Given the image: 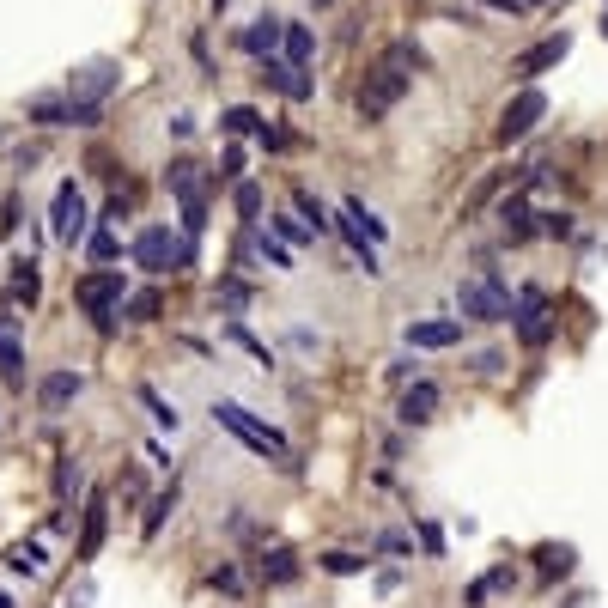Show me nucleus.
<instances>
[{"instance_id":"f257e3e1","label":"nucleus","mask_w":608,"mask_h":608,"mask_svg":"<svg viewBox=\"0 0 608 608\" xmlns=\"http://www.w3.org/2000/svg\"><path fill=\"white\" fill-rule=\"evenodd\" d=\"M420 67H426V49H420L414 37H396L384 55L365 67V80H359V92H353L359 122H384V116L408 98V86H414V73H420Z\"/></svg>"},{"instance_id":"f03ea898","label":"nucleus","mask_w":608,"mask_h":608,"mask_svg":"<svg viewBox=\"0 0 608 608\" xmlns=\"http://www.w3.org/2000/svg\"><path fill=\"white\" fill-rule=\"evenodd\" d=\"M213 420H219L225 432H232V438H244L256 456H274L280 469H298V463H292V444H286V438H280L268 420H256L250 408H238V402H213Z\"/></svg>"},{"instance_id":"7ed1b4c3","label":"nucleus","mask_w":608,"mask_h":608,"mask_svg":"<svg viewBox=\"0 0 608 608\" xmlns=\"http://www.w3.org/2000/svg\"><path fill=\"white\" fill-rule=\"evenodd\" d=\"M505 317H511V292L493 268L456 286V323H505Z\"/></svg>"},{"instance_id":"20e7f679","label":"nucleus","mask_w":608,"mask_h":608,"mask_svg":"<svg viewBox=\"0 0 608 608\" xmlns=\"http://www.w3.org/2000/svg\"><path fill=\"white\" fill-rule=\"evenodd\" d=\"M134 268L146 274H177V268H195V244L177 238L171 225H146V232L134 238Z\"/></svg>"},{"instance_id":"39448f33","label":"nucleus","mask_w":608,"mask_h":608,"mask_svg":"<svg viewBox=\"0 0 608 608\" xmlns=\"http://www.w3.org/2000/svg\"><path fill=\"white\" fill-rule=\"evenodd\" d=\"M207 171L195 165V159H171V171H165V189L183 201V238H201L207 232Z\"/></svg>"},{"instance_id":"423d86ee","label":"nucleus","mask_w":608,"mask_h":608,"mask_svg":"<svg viewBox=\"0 0 608 608\" xmlns=\"http://www.w3.org/2000/svg\"><path fill=\"white\" fill-rule=\"evenodd\" d=\"M122 298H128L122 268H92L80 286H73V304H80L86 317H98V329H116V317H110V311H122Z\"/></svg>"},{"instance_id":"0eeeda50","label":"nucleus","mask_w":608,"mask_h":608,"mask_svg":"<svg viewBox=\"0 0 608 608\" xmlns=\"http://www.w3.org/2000/svg\"><path fill=\"white\" fill-rule=\"evenodd\" d=\"M511 323H517V341L523 347H548L554 341V317H548V292L542 286H523L517 298H511Z\"/></svg>"},{"instance_id":"6e6552de","label":"nucleus","mask_w":608,"mask_h":608,"mask_svg":"<svg viewBox=\"0 0 608 608\" xmlns=\"http://www.w3.org/2000/svg\"><path fill=\"white\" fill-rule=\"evenodd\" d=\"M86 195H80V183H61L55 189V201H49V232H55V244H86Z\"/></svg>"},{"instance_id":"1a4fd4ad","label":"nucleus","mask_w":608,"mask_h":608,"mask_svg":"<svg viewBox=\"0 0 608 608\" xmlns=\"http://www.w3.org/2000/svg\"><path fill=\"white\" fill-rule=\"evenodd\" d=\"M542 116H548V98H542L536 86H523V92H517L511 104H505V116H499V128H493V134H499V146H511V140H523V134H529V128H536Z\"/></svg>"},{"instance_id":"9d476101","label":"nucleus","mask_w":608,"mask_h":608,"mask_svg":"<svg viewBox=\"0 0 608 608\" xmlns=\"http://www.w3.org/2000/svg\"><path fill=\"white\" fill-rule=\"evenodd\" d=\"M104 536H110V493H86L80 499V560H98V548H104Z\"/></svg>"},{"instance_id":"9b49d317","label":"nucleus","mask_w":608,"mask_h":608,"mask_svg":"<svg viewBox=\"0 0 608 608\" xmlns=\"http://www.w3.org/2000/svg\"><path fill=\"white\" fill-rule=\"evenodd\" d=\"M566 55H572V37H566V31H554V37H542L536 49H523V55L511 61V73H517V80L529 86V80H536V73H548V67H560Z\"/></svg>"},{"instance_id":"f8f14e48","label":"nucleus","mask_w":608,"mask_h":608,"mask_svg":"<svg viewBox=\"0 0 608 608\" xmlns=\"http://www.w3.org/2000/svg\"><path fill=\"white\" fill-rule=\"evenodd\" d=\"M262 80H268L280 98H292V104H311V98H317V80H304V67H286L280 55L262 61Z\"/></svg>"},{"instance_id":"ddd939ff","label":"nucleus","mask_w":608,"mask_h":608,"mask_svg":"<svg viewBox=\"0 0 608 608\" xmlns=\"http://www.w3.org/2000/svg\"><path fill=\"white\" fill-rule=\"evenodd\" d=\"M0 377H7V390H25V341H19V317H0Z\"/></svg>"},{"instance_id":"4468645a","label":"nucleus","mask_w":608,"mask_h":608,"mask_svg":"<svg viewBox=\"0 0 608 608\" xmlns=\"http://www.w3.org/2000/svg\"><path fill=\"white\" fill-rule=\"evenodd\" d=\"M456 341H463V323H456V317L408 323V347H420V353H438V347H456Z\"/></svg>"},{"instance_id":"2eb2a0df","label":"nucleus","mask_w":608,"mask_h":608,"mask_svg":"<svg viewBox=\"0 0 608 608\" xmlns=\"http://www.w3.org/2000/svg\"><path fill=\"white\" fill-rule=\"evenodd\" d=\"M438 420V384L432 377H414L402 390V426H432Z\"/></svg>"},{"instance_id":"dca6fc26","label":"nucleus","mask_w":608,"mask_h":608,"mask_svg":"<svg viewBox=\"0 0 608 608\" xmlns=\"http://www.w3.org/2000/svg\"><path fill=\"white\" fill-rule=\"evenodd\" d=\"M80 390H86V377H80V371H49L43 384H37V402H43V414H61Z\"/></svg>"},{"instance_id":"f3484780","label":"nucleus","mask_w":608,"mask_h":608,"mask_svg":"<svg viewBox=\"0 0 608 608\" xmlns=\"http://www.w3.org/2000/svg\"><path fill=\"white\" fill-rule=\"evenodd\" d=\"M280 31H286V19H274V13H262L238 43H244V55H256V61H268L274 49H280Z\"/></svg>"},{"instance_id":"a211bd4d","label":"nucleus","mask_w":608,"mask_h":608,"mask_svg":"<svg viewBox=\"0 0 608 608\" xmlns=\"http://www.w3.org/2000/svg\"><path fill=\"white\" fill-rule=\"evenodd\" d=\"M7 566H13L19 578H43V572H49V542H43V536H25V542H13Z\"/></svg>"},{"instance_id":"6ab92c4d","label":"nucleus","mask_w":608,"mask_h":608,"mask_svg":"<svg viewBox=\"0 0 608 608\" xmlns=\"http://www.w3.org/2000/svg\"><path fill=\"white\" fill-rule=\"evenodd\" d=\"M256 572H262V584H298V554H292V548H280V542H274V548L262 542Z\"/></svg>"},{"instance_id":"aec40b11","label":"nucleus","mask_w":608,"mask_h":608,"mask_svg":"<svg viewBox=\"0 0 608 608\" xmlns=\"http://www.w3.org/2000/svg\"><path fill=\"white\" fill-rule=\"evenodd\" d=\"M499 225H505V238H511V244H529V238H536V213H529L523 195H511V201L499 207Z\"/></svg>"},{"instance_id":"412c9836","label":"nucleus","mask_w":608,"mask_h":608,"mask_svg":"<svg viewBox=\"0 0 608 608\" xmlns=\"http://www.w3.org/2000/svg\"><path fill=\"white\" fill-rule=\"evenodd\" d=\"M280 49H286V67H304L317 55V37H311V25H286L280 31Z\"/></svg>"},{"instance_id":"4be33fe9","label":"nucleus","mask_w":608,"mask_h":608,"mask_svg":"<svg viewBox=\"0 0 608 608\" xmlns=\"http://www.w3.org/2000/svg\"><path fill=\"white\" fill-rule=\"evenodd\" d=\"M250 298H256V286H250V280H238V274H219V286H213V304H219V311H244Z\"/></svg>"},{"instance_id":"5701e85b","label":"nucleus","mask_w":608,"mask_h":608,"mask_svg":"<svg viewBox=\"0 0 608 608\" xmlns=\"http://www.w3.org/2000/svg\"><path fill=\"white\" fill-rule=\"evenodd\" d=\"M13 298L25 304V311H31V304L43 298V274H37V262H25V256L13 262Z\"/></svg>"},{"instance_id":"b1692460","label":"nucleus","mask_w":608,"mask_h":608,"mask_svg":"<svg viewBox=\"0 0 608 608\" xmlns=\"http://www.w3.org/2000/svg\"><path fill=\"white\" fill-rule=\"evenodd\" d=\"M122 311H128V323H152L165 311V298H159V286H146V292H128L122 298Z\"/></svg>"},{"instance_id":"393cba45","label":"nucleus","mask_w":608,"mask_h":608,"mask_svg":"<svg viewBox=\"0 0 608 608\" xmlns=\"http://www.w3.org/2000/svg\"><path fill=\"white\" fill-rule=\"evenodd\" d=\"M171 511H177V481H171V493H159V499L146 505V523H140V536L152 542V536H159V529H165V517H171Z\"/></svg>"},{"instance_id":"a878e982","label":"nucleus","mask_w":608,"mask_h":608,"mask_svg":"<svg viewBox=\"0 0 608 608\" xmlns=\"http://www.w3.org/2000/svg\"><path fill=\"white\" fill-rule=\"evenodd\" d=\"M86 256H92L98 268H110V262L122 256V244H116V232H110V225H98V232H86Z\"/></svg>"},{"instance_id":"bb28decb","label":"nucleus","mask_w":608,"mask_h":608,"mask_svg":"<svg viewBox=\"0 0 608 608\" xmlns=\"http://www.w3.org/2000/svg\"><path fill=\"white\" fill-rule=\"evenodd\" d=\"M31 122L37 128H67V98H31Z\"/></svg>"},{"instance_id":"cd10ccee","label":"nucleus","mask_w":608,"mask_h":608,"mask_svg":"<svg viewBox=\"0 0 608 608\" xmlns=\"http://www.w3.org/2000/svg\"><path fill=\"white\" fill-rule=\"evenodd\" d=\"M140 402H146V414H152V420H159L165 432H177V420H183V414H177V408H171V402H165L159 390H152V384H140Z\"/></svg>"},{"instance_id":"c85d7f7f","label":"nucleus","mask_w":608,"mask_h":608,"mask_svg":"<svg viewBox=\"0 0 608 608\" xmlns=\"http://www.w3.org/2000/svg\"><path fill=\"white\" fill-rule=\"evenodd\" d=\"M219 128H225V134H256L262 116H256L250 104H232V110H219Z\"/></svg>"},{"instance_id":"c756f323","label":"nucleus","mask_w":608,"mask_h":608,"mask_svg":"<svg viewBox=\"0 0 608 608\" xmlns=\"http://www.w3.org/2000/svg\"><path fill=\"white\" fill-rule=\"evenodd\" d=\"M80 487H86V475H80V463L67 456V463L55 469V499H61V505H73V493H80Z\"/></svg>"},{"instance_id":"7c9ffc66","label":"nucleus","mask_w":608,"mask_h":608,"mask_svg":"<svg viewBox=\"0 0 608 608\" xmlns=\"http://www.w3.org/2000/svg\"><path fill=\"white\" fill-rule=\"evenodd\" d=\"M268 232H274V238L292 250V244H304V238H311V225H298L292 213H274V219H268Z\"/></svg>"},{"instance_id":"2f4dec72","label":"nucleus","mask_w":608,"mask_h":608,"mask_svg":"<svg viewBox=\"0 0 608 608\" xmlns=\"http://www.w3.org/2000/svg\"><path fill=\"white\" fill-rule=\"evenodd\" d=\"M323 572H335V578H353V572H365V554H347V548H335V554H323Z\"/></svg>"},{"instance_id":"473e14b6","label":"nucleus","mask_w":608,"mask_h":608,"mask_svg":"<svg viewBox=\"0 0 608 608\" xmlns=\"http://www.w3.org/2000/svg\"><path fill=\"white\" fill-rule=\"evenodd\" d=\"M256 244H262V262H268V268H292V250H286V244H280L274 232H262Z\"/></svg>"},{"instance_id":"72a5a7b5","label":"nucleus","mask_w":608,"mask_h":608,"mask_svg":"<svg viewBox=\"0 0 608 608\" xmlns=\"http://www.w3.org/2000/svg\"><path fill=\"white\" fill-rule=\"evenodd\" d=\"M542 225H536V232H548V238H572L578 232V225H572V213H536Z\"/></svg>"},{"instance_id":"f704fd0d","label":"nucleus","mask_w":608,"mask_h":608,"mask_svg":"<svg viewBox=\"0 0 608 608\" xmlns=\"http://www.w3.org/2000/svg\"><path fill=\"white\" fill-rule=\"evenodd\" d=\"M232 201H238V213H244V219H256V213H262V189H256V183H238V195H232Z\"/></svg>"},{"instance_id":"c9c22d12","label":"nucleus","mask_w":608,"mask_h":608,"mask_svg":"<svg viewBox=\"0 0 608 608\" xmlns=\"http://www.w3.org/2000/svg\"><path fill=\"white\" fill-rule=\"evenodd\" d=\"M238 171H244V146H225V152H219V171H213V177H225V183H232Z\"/></svg>"},{"instance_id":"e433bc0d","label":"nucleus","mask_w":608,"mask_h":608,"mask_svg":"<svg viewBox=\"0 0 608 608\" xmlns=\"http://www.w3.org/2000/svg\"><path fill=\"white\" fill-rule=\"evenodd\" d=\"M542 572H572V548H542Z\"/></svg>"},{"instance_id":"4c0bfd02","label":"nucleus","mask_w":608,"mask_h":608,"mask_svg":"<svg viewBox=\"0 0 608 608\" xmlns=\"http://www.w3.org/2000/svg\"><path fill=\"white\" fill-rule=\"evenodd\" d=\"M213 590H225V596H238V590H244L238 566H213Z\"/></svg>"},{"instance_id":"58836bf2","label":"nucleus","mask_w":608,"mask_h":608,"mask_svg":"<svg viewBox=\"0 0 608 608\" xmlns=\"http://www.w3.org/2000/svg\"><path fill=\"white\" fill-rule=\"evenodd\" d=\"M292 201H298V213H304V219H311V232H323V225H329V219H323V207H317L311 195H304V189H298Z\"/></svg>"},{"instance_id":"ea45409f","label":"nucleus","mask_w":608,"mask_h":608,"mask_svg":"<svg viewBox=\"0 0 608 608\" xmlns=\"http://www.w3.org/2000/svg\"><path fill=\"white\" fill-rule=\"evenodd\" d=\"M256 140H262L268 152H286V146H292V134H286V128H268V122L256 128Z\"/></svg>"},{"instance_id":"a19ab883","label":"nucleus","mask_w":608,"mask_h":608,"mask_svg":"<svg viewBox=\"0 0 608 608\" xmlns=\"http://www.w3.org/2000/svg\"><path fill=\"white\" fill-rule=\"evenodd\" d=\"M420 548H426V554H444V536H438V523H420Z\"/></svg>"},{"instance_id":"79ce46f5","label":"nucleus","mask_w":608,"mask_h":608,"mask_svg":"<svg viewBox=\"0 0 608 608\" xmlns=\"http://www.w3.org/2000/svg\"><path fill=\"white\" fill-rule=\"evenodd\" d=\"M377 548H384V554H402V548H408V536H402V529H384V536H377Z\"/></svg>"},{"instance_id":"37998d69","label":"nucleus","mask_w":608,"mask_h":608,"mask_svg":"<svg viewBox=\"0 0 608 608\" xmlns=\"http://www.w3.org/2000/svg\"><path fill=\"white\" fill-rule=\"evenodd\" d=\"M481 7H493V13H529L523 0H481Z\"/></svg>"},{"instance_id":"c03bdc74","label":"nucleus","mask_w":608,"mask_h":608,"mask_svg":"<svg viewBox=\"0 0 608 608\" xmlns=\"http://www.w3.org/2000/svg\"><path fill=\"white\" fill-rule=\"evenodd\" d=\"M0 608H13V590H0Z\"/></svg>"},{"instance_id":"a18cd8bd","label":"nucleus","mask_w":608,"mask_h":608,"mask_svg":"<svg viewBox=\"0 0 608 608\" xmlns=\"http://www.w3.org/2000/svg\"><path fill=\"white\" fill-rule=\"evenodd\" d=\"M311 7H317V13H323V7H335V0H311Z\"/></svg>"},{"instance_id":"49530a36","label":"nucleus","mask_w":608,"mask_h":608,"mask_svg":"<svg viewBox=\"0 0 608 608\" xmlns=\"http://www.w3.org/2000/svg\"><path fill=\"white\" fill-rule=\"evenodd\" d=\"M602 37H608V19H602Z\"/></svg>"},{"instance_id":"de8ad7c7","label":"nucleus","mask_w":608,"mask_h":608,"mask_svg":"<svg viewBox=\"0 0 608 608\" xmlns=\"http://www.w3.org/2000/svg\"><path fill=\"white\" fill-rule=\"evenodd\" d=\"M523 7H536V0H523Z\"/></svg>"},{"instance_id":"09e8293b","label":"nucleus","mask_w":608,"mask_h":608,"mask_svg":"<svg viewBox=\"0 0 608 608\" xmlns=\"http://www.w3.org/2000/svg\"><path fill=\"white\" fill-rule=\"evenodd\" d=\"M213 7H225V0H213Z\"/></svg>"},{"instance_id":"8fccbe9b","label":"nucleus","mask_w":608,"mask_h":608,"mask_svg":"<svg viewBox=\"0 0 608 608\" xmlns=\"http://www.w3.org/2000/svg\"><path fill=\"white\" fill-rule=\"evenodd\" d=\"M602 7H608V0H602Z\"/></svg>"}]
</instances>
